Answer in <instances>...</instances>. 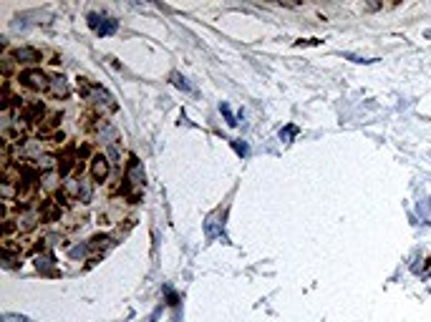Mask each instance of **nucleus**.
I'll return each mask as SVG.
<instances>
[{
  "instance_id": "f257e3e1",
  "label": "nucleus",
  "mask_w": 431,
  "mask_h": 322,
  "mask_svg": "<svg viewBox=\"0 0 431 322\" xmlns=\"http://www.w3.org/2000/svg\"><path fill=\"white\" fill-rule=\"evenodd\" d=\"M48 81H50V76H46L40 68H20L18 71V86L30 91V93L48 91Z\"/></svg>"
},
{
  "instance_id": "f03ea898",
  "label": "nucleus",
  "mask_w": 431,
  "mask_h": 322,
  "mask_svg": "<svg viewBox=\"0 0 431 322\" xmlns=\"http://www.w3.org/2000/svg\"><path fill=\"white\" fill-rule=\"evenodd\" d=\"M86 101L96 108V116H106V113H116L118 111V103L114 101V96L104 86H98V83H94V88H91Z\"/></svg>"
},
{
  "instance_id": "7ed1b4c3",
  "label": "nucleus",
  "mask_w": 431,
  "mask_h": 322,
  "mask_svg": "<svg viewBox=\"0 0 431 322\" xmlns=\"http://www.w3.org/2000/svg\"><path fill=\"white\" fill-rule=\"evenodd\" d=\"M8 55L18 63V68H38L43 63V50H38L33 45H18Z\"/></svg>"
},
{
  "instance_id": "20e7f679",
  "label": "nucleus",
  "mask_w": 431,
  "mask_h": 322,
  "mask_svg": "<svg viewBox=\"0 0 431 322\" xmlns=\"http://www.w3.org/2000/svg\"><path fill=\"white\" fill-rule=\"evenodd\" d=\"M111 174V161L106 156V151H96L88 161V176L96 181V184H104Z\"/></svg>"
},
{
  "instance_id": "39448f33",
  "label": "nucleus",
  "mask_w": 431,
  "mask_h": 322,
  "mask_svg": "<svg viewBox=\"0 0 431 322\" xmlns=\"http://www.w3.org/2000/svg\"><path fill=\"white\" fill-rule=\"evenodd\" d=\"M46 93H48L50 98H56V101L68 98L71 86H68L66 76H64V73H53V76H50V81H48V91H46Z\"/></svg>"
},
{
  "instance_id": "423d86ee",
  "label": "nucleus",
  "mask_w": 431,
  "mask_h": 322,
  "mask_svg": "<svg viewBox=\"0 0 431 322\" xmlns=\"http://www.w3.org/2000/svg\"><path fill=\"white\" fill-rule=\"evenodd\" d=\"M88 25H91L98 35H111V33H116L118 20H114V18H104V15H98V13H88Z\"/></svg>"
},
{
  "instance_id": "0eeeda50",
  "label": "nucleus",
  "mask_w": 431,
  "mask_h": 322,
  "mask_svg": "<svg viewBox=\"0 0 431 322\" xmlns=\"http://www.w3.org/2000/svg\"><path fill=\"white\" fill-rule=\"evenodd\" d=\"M96 194V181L91 176H81V191H78V202L81 204H91Z\"/></svg>"
},
{
  "instance_id": "6e6552de",
  "label": "nucleus",
  "mask_w": 431,
  "mask_h": 322,
  "mask_svg": "<svg viewBox=\"0 0 431 322\" xmlns=\"http://www.w3.org/2000/svg\"><path fill=\"white\" fill-rule=\"evenodd\" d=\"M111 244H114V237H111V234H96V237H91V239H88L91 254H96V252H104V249H108Z\"/></svg>"
},
{
  "instance_id": "1a4fd4ad",
  "label": "nucleus",
  "mask_w": 431,
  "mask_h": 322,
  "mask_svg": "<svg viewBox=\"0 0 431 322\" xmlns=\"http://www.w3.org/2000/svg\"><path fill=\"white\" fill-rule=\"evenodd\" d=\"M64 191H66V197L78 202V191H81V176H68L64 179Z\"/></svg>"
},
{
  "instance_id": "9d476101",
  "label": "nucleus",
  "mask_w": 431,
  "mask_h": 322,
  "mask_svg": "<svg viewBox=\"0 0 431 322\" xmlns=\"http://www.w3.org/2000/svg\"><path fill=\"white\" fill-rule=\"evenodd\" d=\"M106 156H108V161H111V169H116V171H121V156H124V151H121V144H114V146H108L106 149Z\"/></svg>"
},
{
  "instance_id": "9b49d317",
  "label": "nucleus",
  "mask_w": 431,
  "mask_h": 322,
  "mask_svg": "<svg viewBox=\"0 0 431 322\" xmlns=\"http://www.w3.org/2000/svg\"><path fill=\"white\" fill-rule=\"evenodd\" d=\"M68 254L74 257V260H84V257H88V254H91V247H88V242H86V244L71 247V249H68Z\"/></svg>"
},
{
  "instance_id": "f8f14e48",
  "label": "nucleus",
  "mask_w": 431,
  "mask_h": 322,
  "mask_svg": "<svg viewBox=\"0 0 431 322\" xmlns=\"http://www.w3.org/2000/svg\"><path fill=\"white\" fill-rule=\"evenodd\" d=\"M91 88H94V83H91V81H88L86 76H78V93H81L84 98H88Z\"/></svg>"
},
{
  "instance_id": "ddd939ff",
  "label": "nucleus",
  "mask_w": 431,
  "mask_h": 322,
  "mask_svg": "<svg viewBox=\"0 0 431 322\" xmlns=\"http://www.w3.org/2000/svg\"><path fill=\"white\" fill-rule=\"evenodd\" d=\"M418 214H421V219L426 224H431V199H426V202L418 204Z\"/></svg>"
},
{
  "instance_id": "4468645a",
  "label": "nucleus",
  "mask_w": 431,
  "mask_h": 322,
  "mask_svg": "<svg viewBox=\"0 0 431 322\" xmlns=\"http://www.w3.org/2000/svg\"><path fill=\"white\" fill-rule=\"evenodd\" d=\"M217 234H222L220 222H217V217H210L207 219V237H217Z\"/></svg>"
},
{
  "instance_id": "2eb2a0df",
  "label": "nucleus",
  "mask_w": 431,
  "mask_h": 322,
  "mask_svg": "<svg viewBox=\"0 0 431 322\" xmlns=\"http://www.w3.org/2000/svg\"><path fill=\"white\" fill-rule=\"evenodd\" d=\"M50 262H53L50 254H38V257H36V267H38V270H48Z\"/></svg>"
},
{
  "instance_id": "dca6fc26",
  "label": "nucleus",
  "mask_w": 431,
  "mask_h": 322,
  "mask_svg": "<svg viewBox=\"0 0 431 322\" xmlns=\"http://www.w3.org/2000/svg\"><path fill=\"white\" fill-rule=\"evenodd\" d=\"M172 81H174V86H176V88H182V91H190V93L194 91V88L187 83V78H182L179 73H174V76H172Z\"/></svg>"
},
{
  "instance_id": "f3484780",
  "label": "nucleus",
  "mask_w": 431,
  "mask_h": 322,
  "mask_svg": "<svg viewBox=\"0 0 431 322\" xmlns=\"http://www.w3.org/2000/svg\"><path fill=\"white\" fill-rule=\"evenodd\" d=\"M220 111H222V116H224L227 126H237V118H234V113L230 111V106H227V103H222V106H220Z\"/></svg>"
},
{
  "instance_id": "a211bd4d",
  "label": "nucleus",
  "mask_w": 431,
  "mask_h": 322,
  "mask_svg": "<svg viewBox=\"0 0 431 322\" xmlns=\"http://www.w3.org/2000/svg\"><path fill=\"white\" fill-rule=\"evenodd\" d=\"M346 58L353 60V63H366V66H371V63L378 60V58H360V55H353V53H346Z\"/></svg>"
},
{
  "instance_id": "6ab92c4d",
  "label": "nucleus",
  "mask_w": 431,
  "mask_h": 322,
  "mask_svg": "<svg viewBox=\"0 0 431 322\" xmlns=\"http://www.w3.org/2000/svg\"><path fill=\"white\" fill-rule=\"evenodd\" d=\"M232 146H234V151L240 156H248L250 154V149H248V144H244V141H232Z\"/></svg>"
},
{
  "instance_id": "aec40b11",
  "label": "nucleus",
  "mask_w": 431,
  "mask_h": 322,
  "mask_svg": "<svg viewBox=\"0 0 431 322\" xmlns=\"http://www.w3.org/2000/svg\"><path fill=\"white\" fill-rule=\"evenodd\" d=\"M295 134H298V126H288L285 131H280V139H282V141H288V139H292Z\"/></svg>"
},
{
  "instance_id": "412c9836",
  "label": "nucleus",
  "mask_w": 431,
  "mask_h": 322,
  "mask_svg": "<svg viewBox=\"0 0 431 322\" xmlns=\"http://www.w3.org/2000/svg\"><path fill=\"white\" fill-rule=\"evenodd\" d=\"M6 322H28L26 317H16V315H6Z\"/></svg>"
},
{
  "instance_id": "4be33fe9",
  "label": "nucleus",
  "mask_w": 431,
  "mask_h": 322,
  "mask_svg": "<svg viewBox=\"0 0 431 322\" xmlns=\"http://www.w3.org/2000/svg\"><path fill=\"white\" fill-rule=\"evenodd\" d=\"M384 5L381 3H366V10H381Z\"/></svg>"
}]
</instances>
